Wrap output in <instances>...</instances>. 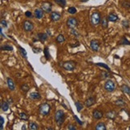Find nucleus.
I'll return each mask as SVG.
<instances>
[{
    "mask_svg": "<svg viewBox=\"0 0 130 130\" xmlns=\"http://www.w3.org/2000/svg\"><path fill=\"white\" fill-rule=\"evenodd\" d=\"M1 25H2V27H4L5 28H7V21L4 20V19H2V20H1Z\"/></svg>",
    "mask_w": 130,
    "mask_h": 130,
    "instance_id": "nucleus-43",
    "label": "nucleus"
},
{
    "mask_svg": "<svg viewBox=\"0 0 130 130\" xmlns=\"http://www.w3.org/2000/svg\"><path fill=\"white\" fill-rule=\"evenodd\" d=\"M28 127H29V129L31 130H36L39 129V126L38 124L35 123V122H29V124H28Z\"/></svg>",
    "mask_w": 130,
    "mask_h": 130,
    "instance_id": "nucleus-23",
    "label": "nucleus"
},
{
    "mask_svg": "<svg viewBox=\"0 0 130 130\" xmlns=\"http://www.w3.org/2000/svg\"><path fill=\"white\" fill-rule=\"evenodd\" d=\"M121 24H122V26H123L124 27H125V28H129V21H127V20H124V21H122Z\"/></svg>",
    "mask_w": 130,
    "mask_h": 130,
    "instance_id": "nucleus-41",
    "label": "nucleus"
},
{
    "mask_svg": "<svg viewBox=\"0 0 130 130\" xmlns=\"http://www.w3.org/2000/svg\"><path fill=\"white\" fill-rule=\"evenodd\" d=\"M21 90L23 91V93H27V92H28V90H29V89H30V87H29V85H28L27 84H23V85H21Z\"/></svg>",
    "mask_w": 130,
    "mask_h": 130,
    "instance_id": "nucleus-33",
    "label": "nucleus"
},
{
    "mask_svg": "<svg viewBox=\"0 0 130 130\" xmlns=\"http://www.w3.org/2000/svg\"><path fill=\"white\" fill-rule=\"evenodd\" d=\"M76 63L72 61L65 62L63 63V65H62L63 68L64 69L67 70V71H73V70L76 69Z\"/></svg>",
    "mask_w": 130,
    "mask_h": 130,
    "instance_id": "nucleus-5",
    "label": "nucleus"
},
{
    "mask_svg": "<svg viewBox=\"0 0 130 130\" xmlns=\"http://www.w3.org/2000/svg\"><path fill=\"white\" fill-rule=\"evenodd\" d=\"M100 25H101V27H102L103 29H107L108 27V18H106V17L102 18V19H101V21H100Z\"/></svg>",
    "mask_w": 130,
    "mask_h": 130,
    "instance_id": "nucleus-18",
    "label": "nucleus"
},
{
    "mask_svg": "<svg viewBox=\"0 0 130 130\" xmlns=\"http://www.w3.org/2000/svg\"><path fill=\"white\" fill-rule=\"evenodd\" d=\"M80 2H88V0H80Z\"/></svg>",
    "mask_w": 130,
    "mask_h": 130,
    "instance_id": "nucleus-47",
    "label": "nucleus"
},
{
    "mask_svg": "<svg viewBox=\"0 0 130 130\" xmlns=\"http://www.w3.org/2000/svg\"><path fill=\"white\" fill-rule=\"evenodd\" d=\"M23 28L26 32H31L34 29L33 22H31L30 20H25L23 23Z\"/></svg>",
    "mask_w": 130,
    "mask_h": 130,
    "instance_id": "nucleus-6",
    "label": "nucleus"
},
{
    "mask_svg": "<svg viewBox=\"0 0 130 130\" xmlns=\"http://www.w3.org/2000/svg\"><path fill=\"white\" fill-rule=\"evenodd\" d=\"M121 7H124V9H130V2L129 1H122L121 2Z\"/></svg>",
    "mask_w": 130,
    "mask_h": 130,
    "instance_id": "nucleus-27",
    "label": "nucleus"
},
{
    "mask_svg": "<svg viewBox=\"0 0 130 130\" xmlns=\"http://www.w3.org/2000/svg\"><path fill=\"white\" fill-rule=\"evenodd\" d=\"M65 41V38H64V36L63 34H59L58 36L56 37V41L57 42H59V43H62V42H64V41Z\"/></svg>",
    "mask_w": 130,
    "mask_h": 130,
    "instance_id": "nucleus-31",
    "label": "nucleus"
},
{
    "mask_svg": "<svg viewBox=\"0 0 130 130\" xmlns=\"http://www.w3.org/2000/svg\"><path fill=\"white\" fill-rule=\"evenodd\" d=\"M70 33H71L72 35H74L75 37H76V38H78L80 36V34L77 32V30H75V28H73V29H71V30H70Z\"/></svg>",
    "mask_w": 130,
    "mask_h": 130,
    "instance_id": "nucleus-37",
    "label": "nucleus"
},
{
    "mask_svg": "<svg viewBox=\"0 0 130 130\" xmlns=\"http://www.w3.org/2000/svg\"><path fill=\"white\" fill-rule=\"evenodd\" d=\"M19 53L20 54H21V56L23 57V58H24L25 59L27 58V51H26V50L24 48H23L22 46H19Z\"/></svg>",
    "mask_w": 130,
    "mask_h": 130,
    "instance_id": "nucleus-22",
    "label": "nucleus"
},
{
    "mask_svg": "<svg viewBox=\"0 0 130 130\" xmlns=\"http://www.w3.org/2000/svg\"><path fill=\"white\" fill-rule=\"evenodd\" d=\"M96 66L103 67V68H105V69H107L108 71H110V68H109V66H108V65L105 64V63H100V62H98V63H96Z\"/></svg>",
    "mask_w": 130,
    "mask_h": 130,
    "instance_id": "nucleus-35",
    "label": "nucleus"
},
{
    "mask_svg": "<svg viewBox=\"0 0 130 130\" xmlns=\"http://www.w3.org/2000/svg\"><path fill=\"white\" fill-rule=\"evenodd\" d=\"M96 130H106V125L104 122H99L96 124L95 127Z\"/></svg>",
    "mask_w": 130,
    "mask_h": 130,
    "instance_id": "nucleus-20",
    "label": "nucleus"
},
{
    "mask_svg": "<svg viewBox=\"0 0 130 130\" xmlns=\"http://www.w3.org/2000/svg\"><path fill=\"white\" fill-rule=\"evenodd\" d=\"M51 110V105L48 103H43L39 106V113L41 116H48Z\"/></svg>",
    "mask_w": 130,
    "mask_h": 130,
    "instance_id": "nucleus-2",
    "label": "nucleus"
},
{
    "mask_svg": "<svg viewBox=\"0 0 130 130\" xmlns=\"http://www.w3.org/2000/svg\"><path fill=\"white\" fill-rule=\"evenodd\" d=\"M67 129H68V130H76V125H75V124H67Z\"/></svg>",
    "mask_w": 130,
    "mask_h": 130,
    "instance_id": "nucleus-39",
    "label": "nucleus"
},
{
    "mask_svg": "<svg viewBox=\"0 0 130 130\" xmlns=\"http://www.w3.org/2000/svg\"><path fill=\"white\" fill-rule=\"evenodd\" d=\"M75 105L76 106V109H77L78 112H80L83 109V108H84V105H83L82 104L80 103V101H75Z\"/></svg>",
    "mask_w": 130,
    "mask_h": 130,
    "instance_id": "nucleus-26",
    "label": "nucleus"
},
{
    "mask_svg": "<svg viewBox=\"0 0 130 130\" xmlns=\"http://www.w3.org/2000/svg\"><path fill=\"white\" fill-rule=\"evenodd\" d=\"M19 118L23 121H28L29 116H28V115H27L25 113H19Z\"/></svg>",
    "mask_w": 130,
    "mask_h": 130,
    "instance_id": "nucleus-32",
    "label": "nucleus"
},
{
    "mask_svg": "<svg viewBox=\"0 0 130 130\" xmlns=\"http://www.w3.org/2000/svg\"><path fill=\"white\" fill-rule=\"evenodd\" d=\"M73 116H74V118H75V120H76V121L77 122V123H78V124H80V125H83V124H84V123H83V121H80V119H79V118H78V117H77V116H76V115H74Z\"/></svg>",
    "mask_w": 130,
    "mask_h": 130,
    "instance_id": "nucleus-42",
    "label": "nucleus"
},
{
    "mask_svg": "<svg viewBox=\"0 0 130 130\" xmlns=\"http://www.w3.org/2000/svg\"><path fill=\"white\" fill-rule=\"evenodd\" d=\"M95 103H96V99H95V97H88L86 101H85L84 105L86 106V107L89 108V107H91V106H92V105H94Z\"/></svg>",
    "mask_w": 130,
    "mask_h": 130,
    "instance_id": "nucleus-13",
    "label": "nucleus"
},
{
    "mask_svg": "<svg viewBox=\"0 0 130 130\" xmlns=\"http://www.w3.org/2000/svg\"><path fill=\"white\" fill-rule=\"evenodd\" d=\"M43 53H44V56H45V58L47 60H48V59H50V53H49V51H48V48L46 47L44 48V50H43Z\"/></svg>",
    "mask_w": 130,
    "mask_h": 130,
    "instance_id": "nucleus-34",
    "label": "nucleus"
},
{
    "mask_svg": "<svg viewBox=\"0 0 130 130\" xmlns=\"http://www.w3.org/2000/svg\"><path fill=\"white\" fill-rule=\"evenodd\" d=\"M47 32H48V34L49 35H51V33H50V31H49V30H47Z\"/></svg>",
    "mask_w": 130,
    "mask_h": 130,
    "instance_id": "nucleus-49",
    "label": "nucleus"
},
{
    "mask_svg": "<svg viewBox=\"0 0 130 130\" xmlns=\"http://www.w3.org/2000/svg\"><path fill=\"white\" fill-rule=\"evenodd\" d=\"M90 48L92 49L93 51L97 52L100 48V44L97 40H92L90 41Z\"/></svg>",
    "mask_w": 130,
    "mask_h": 130,
    "instance_id": "nucleus-9",
    "label": "nucleus"
},
{
    "mask_svg": "<svg viewBox=\"0 0 130 130\" xmlns=\"http://www.w3.org/2000/svg\"><path fill=\"white\" fill-rule=\"evenodd\" d=\"M48 34L45 33H39L37 34V38H38V40H40L41 41H45L47 39H48Z\"/></svg>",
    "mask_w": 130,
    "mask_h": 130,
    "instance_id": "nucleus-19",
    "label": "nucleus"
},
{
    "mask_svg": "<svg viewBox=\"0 0 130 130\" xmlns=\"http://www.w3.org/2000/svg\"><path fill=\"white\" fill-rule=\"evenodd\" d=\"M47 129H48V130H53L52 128H47Z\"/></svg>",
    "mask_w": 130,
    "mask_h": 130,
    "instance_id": "nucleus-50",
    "label": "nucleus"
},
{
    "mask_svg": "<svg viewBox=\"0 0 130 130\" xmlns=\"http://www.w3.org/2000/svg\"><path fill=\"white\" fill-rule=\"evenodd\" d=\"M104 87H105V89L107 92L112 93L116 89V84L113 80H107L105 82Z\"/></svg>",
    "mask_w": 130,
    "mask_h": 130,
    "instance_id": "nucleus-4",
    "label": "nucleus"
},
{
    "mask_svg": "<svg viewBox=\"0 0 130 130\" xmlns=\"http://www.w3.org/2000/svg\"><path fill=\"white\" fill-rule=\"evenodd\" d=\"M115 105L120 106V107H122V106H124L125 105V102L123 99H118L115 101Z\"/></svg>",
    "mask_w": 130,
    "mask_h": 130,
    "instance_id": "nucleus-28",
    "label": "nucleus"
},
{
    "mask_svg": "<svg viewBox=\"0 0 130 130\" xmlns=\"http://www.w3.org/2000/svg\"><path fill=\"white\" fill-rule=\"evenodd\" d=\"M129 130H130V127H129Z\"/></svg>",
    "mask_w": 130,
    "mask_h": 130,
    "instance_id": "nucleus-51",
    "label": "nucleus"
},
{
    "mask_svg": "<svg viewBox=\"0 0 130 130\" xmlns=\"http://www.w3.org/2000/svg\"><path fill=\"white\" fill-rule=\"evenodd\" d=\"M101 18H100V14L97 11L96 12H93L92 15L90 17V22H91V24H92L93 27H97L100 22V20Z\"/></svg>",
    "mask_w": 130,
    "mask_h": 130,
    "instance_id": "nucleus-3",
    "label": "nucleus"
},
{
    "mask_svg": "<svg viewBox=\"0 0 130 130\" xmlns=\"http://www.w3.org/2000/svg\"><path fill=\"white\" fill-rule=\"evenodd\" d=\"M108 21H110V22H115L119 19V18L115 13H110V14H108Z\"/></svg>",
    "mask_w": 130,
    "mask_h": 130,
    "instance_id": "nucleus-16",
    "label": "nucleus"
},
{
    "mask_svg": "<svg viewBox=\"0 0 130 130\" xmlns=\"http://www.w3.org/2000/svg\"><path fill=\"white\" fill-rule=\"evenodd\" d=\"M7 86H8V89L10 90H11V91H14L15 90V86L14 82H13L11 78L7 77Z\"/></svg>",
    "mask_w": 130,
    "mask_h": 130,
    "instance_id": "nucleus-15",
    "label": "nucleus"
},
{
    "mask_svg": "<svg viewBox=\"0 0 130 130\" xmlns=\"http://www.w3.org/2000/svg\"><path fill=\"white\" fill-rule=\"evenodd\" d=\"M1 109L3 112H7L9 109V102L4 101L1 103Z\"/></svg>",
    "mask_w": 130,
    "mask_h": 130,
    "instance_id": "nucleus-21",
    "label": "nucleus"
},
{
    "mask_svg": "<svg viewBox=\"0 0 130 130\" xmlns=\"http://www.w3.org/2000/svg\"><path fill=\"white\" fill-rule=\"evenodd\" d=\"M25 15H26V17H27V18H32V13L31 11H26Z\"/></svg>",
    "mask_w": 130,
    "mask_h": 130,
    "instance_id": "nucleus-44",
    "label": "nucleus"
},
{
    "mask_svg": "<svg viewBox=\"0 0 130 130\" xmlns=\"http://www.w3.org/2000/svg\"><path fill=\"white\" fill-rule=\"evenodd\" d=\"M119 44H121V45H130V41L127 40L125 37H122L121 40L119 41Z\"/></svg>",
    "mask_w": 130,
    "mask_h": 130,
    "instance_id": "nucleus-29",
    "label": "nucleus"
},
{
    "mask_svg": "<svg viewBox=\"0 0 130 130\" xmlns=\"http://www.w3.org/2000/svg\"><path fill=\"white\" fill-rule=\"evenodd\" d=\"M67 26L71 29H73V28H76L78 26V21L76 18L74 17H70L67 20Z\"/></svg>",
    "mask_w": 130,
    "mask_h": 130,
    "instance_id": "nucleus-7",
    "label": "nucleus"
},
{
    "mask_svg": "<svg viewBox=\"0 0 130 130\" xmlns=\"http://www.w3.org/2000/svg\"><path fill=\"white\" fill-rule=\"evenodd\" d=\"M121 90L123 91V92H124V93H126V94L130 95V88L128 86V85H121Z\"/></svg>",
    "mask_w": 130,
    "mask_h": 130,
    "instance_id": "nucleus-24",
    "label": "nucleus"
},
{
    "mask_svg": "<svg viewBox=\"0 0 130 130\" xmlns=\"http://www.w3.org/2000/svg\"><path fill=\"white\" fill-rule=\"evenodd\" d=\"M103 112L99 110V109H94L92 112V116L93 117H94V119H96V120H99V119L102 118L103 117Z\"/></svg>",
    "mask_w": 130,
    "mask_h": 130,
    "instance_id": "nucleus-11",
    "label": "nucleus"
},
{
    "mask_svg": "<svg viewBox=\"0 0 130 130\" xmlns=\"http://www.w3.org/2000/svg\"><path fill=\"white\" fill-rule=\"evenodd\" d=\"M1 50H7V51H12L13 50V46L6 44V45L1 46Z\"/></svg>",
    "mask_w": 130,
    "mask_h": 130,
    "instance_id": "nucleus-25",
    "label": "nucleus"
},
{
    "mask_svg": "<svg viewBox=\"0 0 130 130\" xmlns=\"http://www.w3.org/2000/svg\"><path fill=\"white\" fill-rule=\"evenodd\" d=\"M29 97L30 99H32L33 101H37V100L41 99V95L40 94V93L38 92H32L30 93Z\"/></svg>",
    "mask_w": 130,
    "mask_h": 130,
    "instance_id": "nucleus-14",
    "label": "nucleus"
},
{
    "mask_svg": "<svg viewBox=\"0 0 130 130\" xmlns=\"http://www.w3.org/2000/svg\"><path fill=\"white\" fill-rule=\"evenodd\" d=\"M44 12L46 13H51V9H52V5L49 2H43L41 3V8Z\"/></svg>",
    "mask_w": 130,
    "mask_h": 130,
    "instance_id": "nucleus-8",
    "label": "nucleus"
},
{
    "mask_svg": "<svg viewBox=\"0 0 130 130\" xmlns=\"http://www.w3.org/2000/svg\"><path fill=\"white\" fill-rule=\"evenodd\" d=\"M101 74H102V78L103 79H106V78H108V77H110V74H109L108 72L102 71V72H101Z\"/></svg>",
    "mask_w": 130,
    "mask_h": 130,
    "instance_id": "nucleus-38",
    "label": "nucleus"
},
{
    "mask_svg": "<svg viewBox=\"0 0 130 130\" xmlns=\"http://www.w3.org/2000/svg\"><path fill=\"white\" fill-rule=\"evenodd\" d=\"M54 1L61 7H64L66 6V0H54Z\"/></svg>",
    "mask_w": 130,
    "mask_h": 130,
    "instance_id": "nucleus-30",
    "label": "nucleus"
},
{
    "mask_svg": "<svg viewBox=\"0 0 130 130\" xmlns=\"http://www.w3.org/2000/svg\"><path fill=\"white\" fill-rule=\"evenodd\" d=\"M8 102H9V104H12V103H13L12 99H9V101H8Z\"/></svg>",
    "mask_w": 130,
    "mask_h": 130,
    "instance_id": "nucleus-46",
    "label": "nucleus"
},
{
    "mask_svg": "<svg viewBox=\"0 0 130 130\" xmlns=\"http://www.w3.org/2000/svg\"><path fill=\"white\" fill-rule=\"evenodd\" d=\"M44 11L42 9H35L34 10V15L37 19H41L43 17Z\"/></svg>",
    "mask_w": 130,
    "mask_h": 130,
    "instance_id": "nucleus-12",
    "label": "nucleus"
},
{
    "mask_svg": "<svg viewBox=\"0 0 130 130\" xmlns=\"http://www.w3.org/2000/svg\"><path fill=\"white\" fill-rule=\"evenodd\" d=\"M50 18H51V19L53 21V22H57V21L60 20L61 15H60V14H59V13H58V12L52 11V12H51Z\"/></svg>",
    "mask_w": 130,
    "mask_h": 130,
    "instance_id": "nucleus-10",
    "label": "nucleus"
},
{
    "mask_svg": "<svg viewBox=\"0 0 130 130\" xmlns=\"http://www.w3.org/2000/svg\"><path fill=\"white\" fill-rule=\"evenodd\" d=\"M116 115H117V113L114 110H111L106 113V116H107L108 119H110V120H114V119L116 118Z\"/></svg>",
    "mask_w": 130,
    "mask_h": 130,
    "instance_id": "nucleus-17",
    "label": "nucleus"
},
{
    "mask_svg": "<svg viewBox=\"0 0 130 130\" xmlns=\"http://www.w3.org/2000/svg\"><path fill=\"white\" fill-rule=\"evenodd\" d=\"M22 129H26V125H25V124H23V125L22 126Z\"/></svg>",
    "mask_w": 130,
    "mask_h": 130,
    "instance_id": "nucleus-48",
    "label": "nucleus"
},
{
    "mask_svg": "<svg viewBox=\"0 0 130 130\" xmlns=\"http://www.w3.org/2000/svg\"><path fill=\"white\" fill-rule=\"evenodd\" d=\"M0 34H1V35H2V38H6V36H5L3 34V33H2V27L0 28Z\"/></svg>",
    "mask_w": 130,
    "mask_h": 130,
    "instance_id": "nucleus-45",
    "label": "nucleus"
},
{
    "mask_svg": "<svg viewBox=\"0 0 130 130\" xmlns=\"http://www.w3.org/2000/svg\"><path fill=\"white\" fill-rule=\"evenodd\" d=\"M3 124H4V118L3 116H0V129H3Z\"/></svg>",
    "mask_w": 130,
    "mask_h": 130,
    "instance_id": "nucleus-40",
    "label": "nucleus"
},
{
    "mask_svg": "<svg viewBox=\"0 0 130 130\" xmlns=\"http://www.w3.org/2000/svg\"><path fill=\"white\" fill-rule=\"evenodd\" d=\"M67 12L71 14H74L77 12V10H76V8H75V7H69V8L67 9Z\"/></svg>",
    "mask_w": 130,
    "mask_h": 130,
    "instance_id": "nucleus-36",
    "label": "nucleus"
},
{
    "mask_svg": "<svg viewBox=\"0 0 130 130\" xmlns=\"http://www.w3.org/2000/svg\"><path fill=\"white\" fill-rule=\"evenodd\" d=\"M65 120V113L63 110L59 109L55 113V121H56L57 125L60 127L63 124L64 121Z\"/></svg>",
    "mask_w": 130,
    "mask_h": 130,
    "instance_id": "nucleus-1",
    "label": "nucleus"
}]
</instances>
